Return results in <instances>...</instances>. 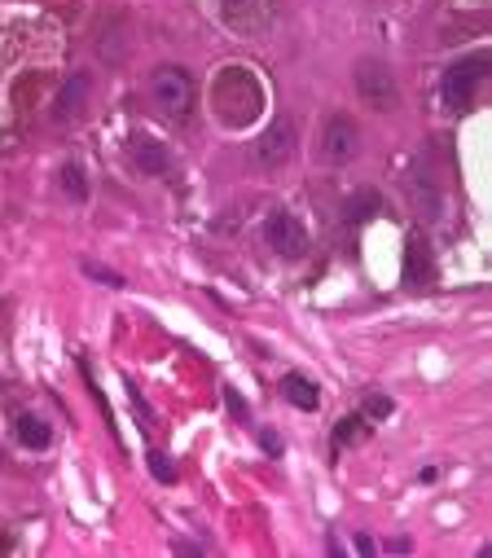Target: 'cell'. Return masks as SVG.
<instances>
[{
	"mask_svg": "<svg viewBox=\"0 0 492 558\" xmlns=\"http://www.w3.org/2000/svg\"><path fill=\"white\" fill-rule=\"evenodd\" d=\"M282 396H286L295 409H317V404H321L317 383H308L304 374H286V378H282Z\"/></svg>",
	"mask_w": 492,
	"mask_h": 558,
	"instance_id": "obj_12",
	"label": "cell"
},
{
	"mask_svg": "<svg viewBox=\"0 0 492 558\" xmlns=\"http://www.w3.org/2000/svg\"><path fill=\"white\" fill-rule=\"evenodd\" d=\"M14 436H19V445H23V449H36V453L53 445V427L45 423L40 413H32V409L14 413Z\"/></svg>",
	"mask_w": 492,
	"mask_h": 558,
	"instance_id": "obj_11",
	"label": "cell"
},
{
	"mask_svg": "<svg viewBox=\"0 0 492 558\" xmlns=\"http://www.w3.org/2000/svg\"><path fill=\"white\" fill-rule=\"evenodd\" d=\"M62 194H66L71 203H84V198H88V177H84L79 163H66V168H62Z\"/></svg>",
	"mask_w": 492,
	"mask_h": 558,
	"instance_id": "obj_13",
	"label": "cell"
},
{
	"mask_svg": "<svg viewBox=\"0 0 492 558\" xmlns=\"http://www.w3.org/2000/svg\"><path fill=\"white\" fill-rule=\"evenodd\" d=\"M194 97H198V88H194V75H189L185 66L163 62V66L150 71V101L159 106V114L185 119V114L194 110Z\"/></svg>",
	"mask_w": 492,
	"mask_h": 558,
	"instance_id": "obj_2",
	"label": "cell"
},
{
	"mask_svg": "<svg viewBox=\"0 0 492 558\" xmlns=\"http://www.w3.org/2000/svg\"><path fill=\"white\" fill-rule=\"evenodd\" d=\"M211 101H216V114L229 128H246L260 114V106H265V88H260V80L246 66H229V71H220Z\"/></svg>",
	"mask_w": 492,
	"mask_h": 558,
	"instance_id": "obj_1",
	"label": "cell"
},
{
	"mask_svg": "<svg viewBox=\"0 0 492 558\" xmlns=\"http://www.w3.org/2000/svg\"><path fill=\"white\" fill-rule=\"evenodd\" d=\"M265 242H269V251L282 255V259H304V251H308V229H304L291 211H273V216L265 220Z\"/></svg>",
	"mask_w": 492,
	"mask_h": 558,
	"instance_id": "obj_5",
	"label": "cell"
},
{
	"mask_svg": "<svg viewBox=\"0 0 492 558\" xmlns=\"http://www.w3.org/2000/svg\"><path fill=\"white\" fill-rule=\"evenodd\" d=\"M84 272L93 277V282H106V287H123V277H119V272H110V268H101V264H93V259H84Z\"/></svg>",
	"mask_w": 492,
	"mask_h": 558,
	"instance_id": "obj_14",
	"label": "cell"
},
{
	"mask_svg": "<svg viewBox=\"0 0 492 558\" xmlns=\"http://www.w3.org/2000/svg\"><path fill=\"white\" fill-rule=\"evenodd\" d=\"M150 471H155L163 484H172V480H176V471H172V462H168L163 453H150Z\"/></svg>",
	"mask_w": 492,
	"mask_h": 558,
	"instance_id": "obj_16",
	"label": "cell"
},
{
	"mask_svg": "<svg viewBox=\"0 0 492 558\" xmlns=\"http://www.w3.org/2000/svg\"><path fill=\"white\" fill-rule=\"evenodd\" d=\"M360 150V128L347 119V114H330L325 128H321V142H317V155L325 168H343L352 163Z\"/></svg>",
	"mask_w": 492,
	"mask_h": 558,
	"instance_id": "obj_4",
	"label": "cell"
},
{
	"mask_svg": "<svg viewBox=\"0 0 492 558\" xmlns=\"http://www.w3.org/2000/svg\"><path fill=\"white\" fill-rule=\"evenodd\" d=\"M374 207H379V198H374V194H360L347 211H352V220H365V216H374Z\"/></svg>",
	"mask_w": 492,
	"mask_h": 558,
	"instance_id": "obj_15",
	"label": "cell"
},
{
	"mask_svg": "<svg viewBox=\"0 0 492 558\" xmlns=\"http://www.w3.org/2000/svg\"><path fill=\"white\" fill-rule=\"evenodd\" d=\"M488 75V53H475V58H462L457 66H448L444 75V101L448 106H466L475 97V88L483 84Z\"/></svg>",
	"mask_w": 492,
	"mask_h": 558,
	"instance_id": "obj_7",
	"label": "cell"
},
{
	"mask_svg": "<svg viewBox=\"0 0 492 558\" xmlns=\"http://www.w3.org/2000/svg\"><path fill=\"white\" fill-rule=\"evenodd\" d=\"M88 97H93V80H88L84 71H75V75L62 84L58 101H53V119H58V123H71V119H79V114L88 110Z\"/></svg>",
	"mask_w": 492,
	"mask_h": 558,
	"instance_id": "obj_9",
	"label": "cell"
},
{
	"mask_svg": "<svg viewBox=\"0 0 492 558\" xmlns=\"http://www.w3.org/2000/svg\"><path fill=\"white\" fill-rule=\"evenodd\" d=\"M220 19L237 36H260L273 23L269 0H220Z\"/></svg>",
	"mask_w": 492,
	"mask_h": 558,
	"instance_id": "obj_6",
	"label": "cell"
},
{
	"mask_svg": "<svg viewBox=\"0 0 492 558\" xmlns=\"http://www.w3.org/2000/svg\"><path fill=\"white\" fill-rule=\"evenodd\" d=\"M365 413H369V417H388V413H392V400H388V396H369V400H365Z\"/></svg>",
	"mask_w": 492,
	"mask_h": 558,
	"instance_id": "obj_17",
	"label": "cell"
},
{
	"mask_svg": "<svg viewBox=\"0 0 492 558\" xmlns=\"http://www.w3.org/2000/svg\"><path fill=\"white\" fill-rule=\"evenodd\" d=\"M356 549H360V554H379V545L369 541V536H356Z\"/></svg>",
	"mask_w": 492,
	"mask_h": 558,
	"instance_id": "obj_18",
	"label": "cell"
},
{
	"mask_svg": "<svg viewBox=\"0 0 492 558\" xmlns=\"http://www.w3.org/2000/svg\"><path fill=\"white\" fill-rule=\"evenodd\" d=\"M291 150H295V123L291 119H278V123H269V132L256 142V163L265 172H278L291 159Z\"/></svg>",
	"mask_w": 492,
	"mask_h": 558,
	"instance_id": "obj_8",
	"label": "cell"
},
{
	"mask_svg": "<svg viewBox=\"0 0 492 558\" xmlns=\"http://www.w3.org/2000/svg\"><path fill=\"white\" fill-rule=\"evenodd\" d=\"M352 84H356V93H360V101H365L369 110H392V106L401 101L396 75H392V66L379 62V58H360L356 71H352Z\"/></svg>",
	"mask_w": 492,
	"mask_h": 558,
	"instance_id": "obj_3",
	"label": "cell"
},
{
	"mask_svg": "<svg viewBox=\"0 0 492 558\" xmlns=\"http://www.w3.org/2000/svg\"><path fill=\"white\" fill-rule=\"evenodd\" d=\"M133 163H137L142 177H168L172 155H168L163 142H155V136H137V142H133Z\"/></svg>",
	"mask_w": 492,
	"mask_h": 558,
	"instance_id": "obj_10",
	"label": "cell"
}]
</instances>
